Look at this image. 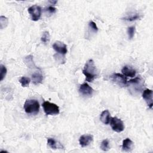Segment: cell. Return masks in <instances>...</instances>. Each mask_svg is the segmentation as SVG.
I'll use <instances>...</instances> for the list:
<instances>
[{
	"label": "cell",
	"instance_id": "obj_1",
	"mask_svg": "<svg viewBox=\"0 0 153 153\" xmlns=\"http://www.w3.org/2000/svg\"><path fill=\"white\" fill-rule=\"evenodd\" d=\"M82 73L85 76V80L88 82H92L98 76V71L92 59L88 60L85 63Z\"/></svg>",
	"mask_w": 153,
	"mask_h": 153
},
{
	"label": "cell",
	"instance_id": "obj_2",
	"mask_svg": "<svg viewBox=\"0 0 153 153\" xmlns=\"http://www.w3.org/2000/svg\"><path fill=\"white\" fill-rule=\"evenodd\" d=\"M23 108L27 114H36L39 110V103L35 99H27L25 101Z\"/></svg>",
	"mask_w": 153,
	"mask_h": 153
},
{
	"label": "cell",
	"instance_id": "obj_3",
	"mask_svg": "<svg viewBox=\"0 0 153 153\" xmlns=\"http://www.w3.org/2000/svg\"><path fill=\"white\" fill-rule=\"evenodd\" d=\"M42 107L44 108V112L47 115H57L59 114V108L54 103L45 101L42 103Z\"/></svg>",
	"mask_w": 153,
	"mask_h": 153
},
{
	"label": "cell",
	"instance_id": "obj_4",
	"mask_svg": "<svg viewBox=\"0 0 153 153\" xmlns=\"http://www.w3.org/2000/svg\"><path fill=\"white\" fill-rule=\"evenodd\" d=\"M109 123L112 129L115 132L120 133L123 131L124 129V126L123 121L116 117L111 118Z\"/></svg>",
	"mask_w": 153,
	"mask_h": 153
},
{
	"label": "cell",
	"instance_id": "obj_5",
	"mask_svg": "<svg viewBox=\"0 0 153 153\" xmlns=\"http://www.w3.org/2000/svg\"><path fill=\"white\" fill-rule=\"evenodd\" d=\"M28 13L30 14L31 19L33 21L38 20L41 16V8L39 6L34 5L28 8Z\"/></svg>",
	"mask_w": 153,
	"mask_h": 153
},
{
	"label": "cell",
	"instance_id": "obj_6",
	"mask_svg": "<svg viewBox=\"0 0 153 153\" xmlns=\"http://www.w3.org/2000/svg\"><path fill=\"white\" fill-rule=\"evenodd\" d=\"M53 48L57 53L62 55H65L68 52L66 45L61 41H56L53 44Z\"/></svg>",
	"mask_w": 153,
	"mask_h": 153
},
{
	"label": "cell",
	"instance_id": "obj_7",
	"mask_svg": "<svg viewBox=\"0 0 153 153\" xmlns=\"http://www.w3.org/2000/svg\"><path fill=\"white\" fill-rule=\"evenodd\" d=\"M112 79L113 81H114L117 84H118L120 86L124 87L127 85V81L126 78L124 77L123 75H121L118 73L114 74L112 76Z\"/></svg>",
	"mask_w": 153,
	"mask_h": 153
},
{
	"label": "cell",
	"instance_id": "obj_8",
	"mask_svg": "<svg viewBox=\"0 0 153 153\" xmlns=\"http://www.w3.org/2000/svg\"><path fill=\"white\" fill-rule=\"evenodd\" d=\"M79 91L84 96H91L94 90L86 82L81 84L79 88Z\"/></svg>",
	"mask_w": 153,
	"mask_h": 153
},
{
	"label": "cell",
	"instance_id": "obj_9",
	"mask_svg": "<svg viewBox=\"0 0 153 153\" xmlns=\"http://www.w3.org/2000/svg\"><path fill=\"white\" fill-rule=\"evenodd\" d=\"M142 97L146 102L148 107L152 109L153 103H152V91L150 89H146L143 91L142 94Z\"/></svg>",
	"mask_w": 153,
	"mask_h": 153
},
{
	"label": "cell",
	"instance_id": "obj_10",
	"mask_svg": "<svg viewBox=\"0 0 153 153\" xmlns=\"http://www.w3.org/2000/svg\"><path fill=\"white\" fill-rule=\"evenodd\" d=\"M93 139V137L90 134H84L80 136L79 139V145L82 147H85L88 146Z\"/></svg>",
	"mask_w": 153,
	"mask_h": 153
},
{
	"label": "cell",
	"instance_id": "obj_11",
	"mask_svg": "<svg viewBox=\"0 0 153 153\" xmlns=\"http://www.w3.org/2000/svg\"><path fill=\"white\" fill-rule=\"evenodd\" d=\"M133 141L129 139L126 138L123 141L122 144V149L126 152H130L133 149Z\"/></svg>",
	"mask_w": 153,
	"mask_h": 153
},
{
	"label": "cell",
	"instance_id": "obj_12",
	"mask_svg": "<svg viewBox=\"0 0 153 153\" xmlns=\"http://www.w3.org/2000/svg\"><path fill=\"white\" fill-rule=\"evenodd\" d=\"M121 72L124 76H129V77L134 76L136 75V71L134 69H133L131 67L127 66H125L123 68Z\"/></svg>",
	"mask_w": 153,
	"mask_h": 153
},
{
	"label": "cell",
	"instance_id": "obj_13",
	"mask_svg": "<svg viewBox=\"0 0 153 153\" xmlns=\"http://www.w3.org/2000/svg\"><path fill=\"white\" fill-rule=\"evenodd\" d=\"M32 79L33 84L35 85L41 84L43 80L42 75L40 72L36 71L32 74Z\"/></svg>",
	"mask_w": 153,
	"mask_h": 153
},
{
	"label": "cell",
	"instance_id": "obj_14",
	"mask_svg": "<svg viewBox=\"0 0 153 153\" xmlns=\"http://www.w3.org/2000/svg\"><path fill=\"white\" fill-rule=\"evenodd\" d=\"M110 113L108 110L103 111L100 114V120L105 124H108L110 121Z\"/></svg>",
	"mask_w": 153,
	"mask_h": 153
},
{
	"label": "cell",
	"instance_id": "obj_15",
	"mask_svg": "<svg viewBox=\"0 0 153 153\" xmlns=\"http://www.w3.org/2000/svg\"><path fill=\"white\" fill-rule=\"evenodd\" d=\"M47 144L52 149H57L59 148H63L60 143H58L56 142V140L53 138H48L47 139Z\"/></svg>",
	"mask_w": 153,
	"mask_h": 153
},
{
	"label": "cell",
	"instance_id": "obj_16",
	"mask_svg": "<svg viewBox=\"0 0 153 153\" xmlns=\"http://www.w3.org/2000/svg\"><path fill=\"white\" fill-rule=\"evenodd\" d=\"M25 63H26V65L29 68H36L33 60V56L32 55H29L26 57H25Z\"/></svg>",
	"mask_w": 153,
	"mask_h": 153
},
{
	"label": "cell",
	"instance_id": "obj_17",
	"mask_svg": "<svg viewBox=\"0 0 153 153\" xmlns=\"http://www.w3.org/2000/svg\"><path fill=\"white\" fill-rule=\"evenodd\" d=\"M19 81H20L22 87H27L29 85L30 79L29 78H27V77H26V76H22L20 79Z\"/></svg>",
	"mask_w": 153,
	"mask_h": 153
},
{
	"label": "cell",
	"instance_id": "obj_18",
	"mask_svg": "<svg viewBox=\"0 0 153 153\" xmlns=\"http://www.w3.org/2000/svg\"><path fill=\"white\" fill-rule=\"evenodd\" d=\"M109 143L108 139H104L100 145V148L104 151H108L109 148Z\"/></svg>",
	"mask_w": 153,
	"mask_h": 153
},
{
	"label": "cell",
	"instance_id": "obj_19",
	"mask_svg": "<svg viewBox=\"0 0 153 153\" xmlns=\"http://www.w3.org/2000/svg\"><path fill=\"white\" fill-rule=\"evenodd\" d=\"M7 68L3 65H1V72H0V81H2L7 74Z\"/></svg>",
	"mask_w": 153,
	"mask_h": 153
},
{
	"label": "cell",
	"instance_id": "obj_20",
	"mask_svg": "<svg viewBox=\"0 0 153 153\" xmlns=\"http://www.w3.org/2000/svg\"><path fill=\"white\" fill-rule=\"evenodd\" d=\"M8 24V19L7 17L1 16L0 17V26L1 29H3L7 26Z\"/></svg>",
	"mask_w": 153,
	"mask_h": 153
},
{
	"label": "cell",
	"instance_id": "obj_21",
	"mask_svg": "<svg viewBox=\"0 0 153 153\" xmlns=\"http://www.w3.org/2000/svg\"><path fill=\"white\" fill-rule=\"evenodd\" d=\"M41 40L42 42L44 43H47V42L49 41L50 40V34L48 31H45L44 32L42 37L41 38Z\"/></svg>",
	"mask_w": 153,
	"mask_h": 153
},
{
	"label": "cell",
	"instance_id": "obj_22",
	"mask_svg": "<svg viewBox=\"0 0 153 153\" xmlns=\"http://www.w3.org/2000/svg\"><path fill=\"white\" fill-rule=\"evenodd\" d=\"M135 33V26L128 27L127 29V33L129 39H132Z\"/></svg>",
	"mask_w": 153,
	"mask_h": 153
},
{
	"label": "cell",
	"instance_id": "obj_23",
	"mask_svg": "<svg viewBox=\"0 0 153 153\" xmlns=\"http://www.w3.org/2000/svg\"><path fill=\"white\" fill-rule=\"evenodd\" d=\"M140 17L139 14H134V15H133V16L125 17V18H124V19L126 20L129 21V22H132V21L136 20L139 19H140Z\"/></svg>",
	"mask_w": 153,
	"mask_h": 153
},
{
	"label": "cell",
	"instance_id": "obj_24",
	"mask_svg": "<svg viewBox=\"0 0 153 153\" xmlns=\"http://www.w3.org/2000/svg\"><path fill=\"white\" fill-rule=\"evenodd\" d=\"M88 26L89 27L90 29H91V30L94 32H96L98 30V27L96 25V24L93 22V21H90V22L88 23Z\"/></svg>",
	"mask_w": 153,
	"mask_h": 153
},
{
	"label": "cell",
	"instance_id": "obj_25",
	"mask_svg": "<svg viewBox=\"0 0 153 153\" xmlns=\"http://www.w3.org/2000/svg\"><path fill=\"white\" fill-rule=\"evenodd\" d=\"M46 11L49 12L50 13H54L56 11V8L53 6H49L46 8Z\"/></svg>",
	"mask_w": 153,
	"mask_h": 153
},
{
	"label": "cell",
	"instance_id": "obj_26",
	"mask_svg": "<svg viewBox=\"0 0 153 153\" xmlns=\"http://www.w3.org/2000/svg\"><path fill=\"white\" fill-rule=\"evenodd\" d=\"M140 81V79L139 78H135L134 79H130L128 81V82L130 83V84H136L139 83Z\"/></svg>",
	"mask_w": 153,
	"mask_h": 153
}]
</instances>
